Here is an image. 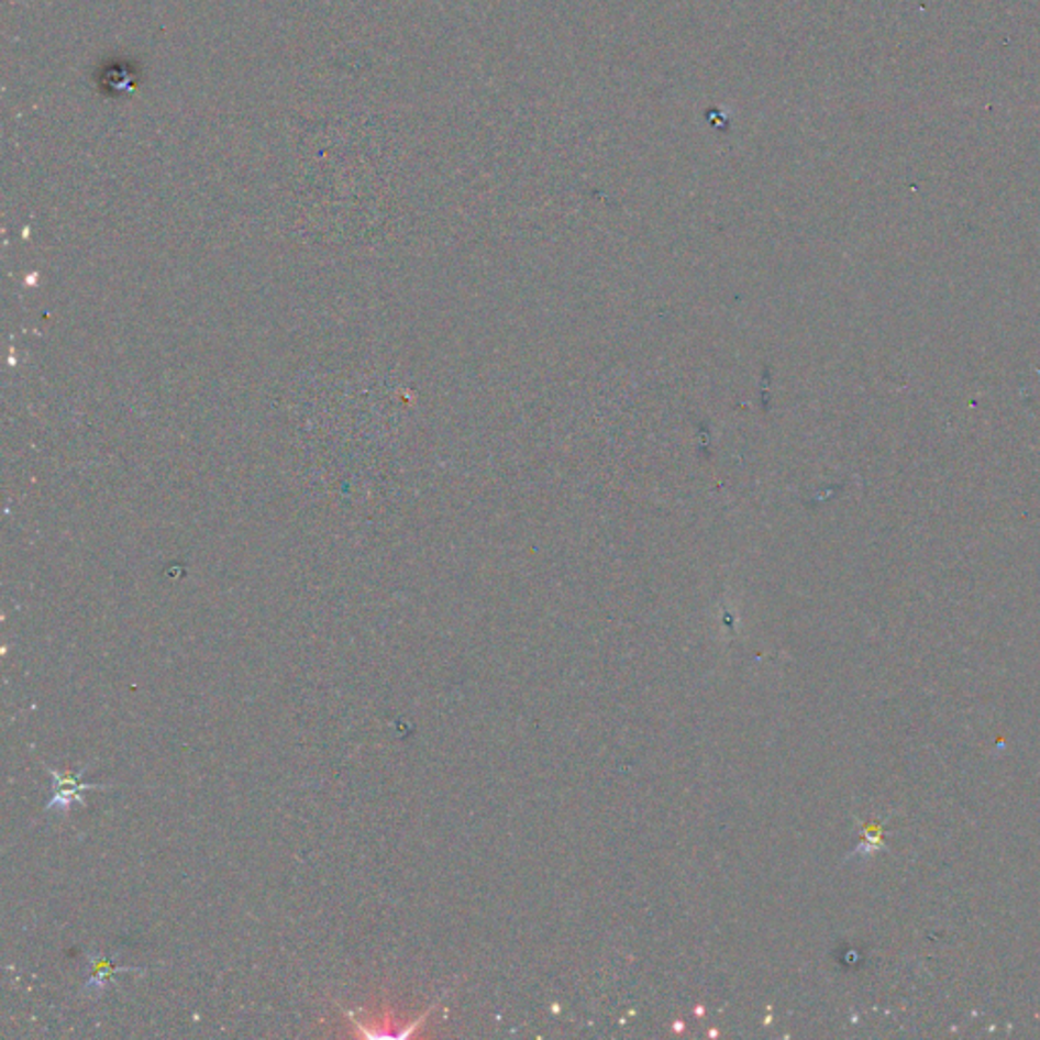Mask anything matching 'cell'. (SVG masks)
Wrapping results in <instances>:
<instances>
[{
  "label": "cell",
  "instance_id": "6da1fadb",
  "mask_svg": "<svg viewBox=\"0 0 1040 1040\" xmlns=\"http://www.w3.org/2000/svg\"><path fill=\"white\" fill-rule=\"evenodd\" d=\"M43 768L47 773L54 776V790H52V797L45 803L43 811H59L62 815L69 814L71 805L74 803H81L86 805V799L84 795L88 790H107L110 788V785H98V783H84L81 776L88 771V766H84L81 771H55L49 764H43Z\"/></svg>",
  "mask_w": 1040,
  "mask_h": 1040
},
{
  "label": "cell",
  "instance_id": "7a4b0ae2",
  "mask_svg": "<svg viewBox=\"0 0 1040 1040\" xmlns=\"http://www.w3.org/2000/svg\"><path fill=\"white\" fill-rule=\"evenodd\" d=\"M88 961H90V967H92V974L88 977V982L81 987V992L86 996H93V998H100L104 994L110 984H114L117 975L121 974H145V970L141 967H119L114 965L112 961L107 960L104 955L100 953H88Z\"/></svg>",
  "mask_w": 1040,
  "mask_h": 1040
}]
</instances>
